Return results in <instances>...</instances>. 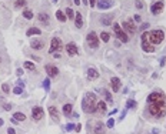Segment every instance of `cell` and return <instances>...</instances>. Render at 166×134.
Instances as JSON below:
<instances>
[{
	"label": "cell",
	"instance_id": "1",
	"mask_svg": "<svg viewBox=\"0 0 166 134\" xmlns=\"http://www.w3.org/2000/svg\"><path fill=\"white\" fill-rule=\"evenodd\" d=\"M147 103H149V113L156 117L162 118L166 113V97L160 91H153L147 96Z\"/></svg>",
	"mask_w": 166,
	"mask_h": 134
},
{
	"label": "cell",
	"instance_id": "2",
	"mask_svg": "<svg viewBox=\"0 0 166 134\" xmlns=\"http://www.w3.org/2000/svg\"><path fill=\"white\" fill-rule=\"evenodd\" d=\"M98 97L95 93H86L83 96V100H82V109L85 113H95L96 111V106H98Z\"/></svg>",
	"mask_w": 166,
	"mask_h": 134
},
{
	"label": "cell",
	"instance_id": "3",
	"mask_svg": "<svg viewBox=\"0 0 166 134\" xmlns=\"http://www.w3.org/2000/svg\"><path fill=\"white\" fill-rule=\"evenodd\" d=\"M165 39L163 30H152V32H143L142 33V40L149 42L150 44H160Z\"/></svg>",
	"mask_w": 166,
	"mask_h": 134
},
{
	"label": "cell",
	"instance_id": "4",
	"mask_svg": "<svg viewBox=\"0 0 166 134\" xmlns=\"http://www.w3.org/2000/svg\"><path fill=\"white\" fill-rule=\"evenodd\" d=\"M113 32H115V36H116V39H118V40H120V42H123V43H126V42L129 40L128 34L125 33V30H123L118 23H115V24H113Z\"/></svg>",
	"mask_w": 166,
	"mask_h": 134
},
{
	"label": "cell",
	"instance_id": "5",
	"mask_svg": "<svg viewBox=\"0 0 166 134\" xmlns=\"http://www.w3.org/2000/svg\"><path fill=\"white\" fill-rule=\"evenodd\" d=\"M86 42H88V44L90 49H98V47H99V37L96 36V33H93V32L88 34Z\"/></svg>",
	"mask_w": 166,
	"mask_h": 134
},
{
	"label": "cell",
	"instance_id": "6",
	"mask_svg": "<svg viewBox=\"0 0 166 134\" xmlns=\"http://www.w3.org/2000/svg\"><path fill=\"white\" fill-rule=\"evenodd\" d=\"M50 49H49V51L50 53H55V51H62V40L59 39V37H53L52 39V42H50Z\"/></svg>",
	"mask_w": 166,
	"mask_h": 134
},
{
	"label": "cell",
	"instance_id": "7",
	"mask_svg": "<svg viewBox=\"0 0 166 134\" xmlns=\"http://www.w3.org/2000/svg\"><path fill=\"white\" fill-rule=\"evenodd\" d=\"M123 29H125V33L133 34L135 32H136V26H135V22H133L132 19H129V20L123 22Z\"/></svg>",
	"mask_w": 166,
	"mask_h": 134
},
{
	"label": "cell",
	"instance_id": "8",
	"mask_svg": "<svg viewBox=\"0 0 166 134\" xmlns=\"http://www.w3.org/2000/svg\"><path fill=\"white\" fill-rule=\"evenodd\" d=\"M44 70H46V73H47L49 77H56V76L59 74V68H57L55 64H46Z\"/></svg>",
	"mask_w": 166,
	"mask_h": 134
},
{
	"label": "cell",
	"instance_id": "9",
	"mask_svg": "<svg viewBox=\"0 0 166 134\" xmlns=\"http://www.w3.org/2000/svg\"><path fill=\"white\" fill-rule=\"evenodd\" d=\"M163 7H165L163 1H156L155 4H152V7H150V11H152V14H159V13H162Z\"/></svg>",
	"mask_w": 166,
	"mask_h": 134
},
{
	"label": "cell",
	"instance_id": "10",
	"mask_svg": "<svg viewBox=\"0 0 166 134\" xmlns=\"http://www.w3.org/2000/svg\"><path fill=\"white\" fill-rule=\"evenodd\" d=\"M32 117H33L34 121L42 120V117H43V109L42 107H34L33 110H32Z\"/></svg>",
	"mask_w": 166,
	"mask_h": 134
},
{
	"label": "cell",
	"instance_id": "11",
	"mask_svg": "<svg viewBox=\"0 0 166 134\" xmlns=\"http://www.w3.org/2000/svg\"><path fill=\"white\" fill-rule=\"evenodd\" d=\"M113 6V1L112 0H98V7L100 10H108Z\"/></svg>",
	"mask_w": 166,
	"mask_h": 134
},
{
	"label": "cell",
	"instance_id": "12",
	"mask_svg": "<svg viewBox=\"0 0 166 134\" xmlns=\"http://www.w3.org/2000/svg\"><path fill=\"white\" fill-rule=\"evenodd\" d=\"M66 51H67V54H69V56H76V54H78V46L75 44V43H72V42H70V43H67L66 44Z\"/></svg>",
	"mask_w": 166,
	"mask_h": 134
},
{
	"label": "cell",
	"instance_id": "13",
	"mask_svg": "<svg viewBox=\"0 0 166 134\" xmlns=\"http://www.w3.org/2000/svg\"><path fill=\"white\" fill-rule=\"evenodd\" d=\"M93 131H95V134H105V131H106V126L102 123V121H98V123H95Z\"/></svg>",
	"mask_w": 166,
	"mask_h": 134
},
{
	"label": "cell",
	"instance_id": "14",
	"mask_svg": "<svg viewBox=\"0 0 166 134\" xmlns=\"http://www.w3.org/2000/svg\"><path fill=\"white\" fill-rule=\"evenodd\" d=\"M110 84H112L113 91H116V93H118V91L120 90V87H122V81H120V78H118V77H112Z\"/></svg>",
	"mask_w": 166,
	"mask_h": 134
},
{
	"label": "cell",
	"instance_id": "15",
	"mask_svg": "<svg viewBox=\"0 0 166 134\" xmlns=\"http://www.w3.org/2000/svg\"><path fill=\"white\" fill-rule=\"evenodd\" d=\"M142 49H143L146 53H153V51H155V46L150 44V43L146 42V40H142Z\"/></svg>",
	"mask_w": 166,
	"mask_h": 134
},
{
	"label": "cell",
	"instance_id": "16",
	"mask_svg": "<svg viewBox=\"0 0 166 134\" xmlns=\"http://www.w3.org/2000/svg\"><path fill=\"white\" fill-rule=\"evenodd\" d=\"M30 47H32L33 50H40V49L44 47V43L42 40H37V39H36V40H32V42H30Z\"/></svg>",
	"mask_w": 166,
	"mask_h": 134
},
{
	"label": "cell",
	"instance_id": "17",
	"mask_svg": "<svg viewBox=\"0 0 166 134\" xmlns=\"http://www.w3.org/2000/svg\"><path fill=\"white\" fill-rule=\"evenodd\" d=\"M88 77H89V80H96V78H99V71L90 67V68H88Z\"/></svg>",
	"mask_w": 166,
	"mask_h": 134
},
{
	"label": "cell",
	"instance_id": "18",
	"mask_svg": "<svg viewBox=\"0 0 166 134\" xmlns=\"http://www.w3.org/2000/svg\"><path fill=\"white\" fill-rule=\"evenodd\" d=\"M96 113H99V114H105V113H106V103H105V101H98Z\"/></svg>",
	"mask_w": 166,
	"mask_h": 134
},
{
	"label": "cell",
	"instance_id": "19",
	"mask_svg": "<svg viewBox=\"0 0 166 134\" xmlns=\"http://www.w3.org/2000/svg\"><path fill=\"white\" fill-rule=\"evenodd\" d=\"M49 114H50V117H52L55 121L59 120V113H57V109H56V107L50 106V107H49Z\"/></svg>",
	"mask_w": 166,
	"mask_h": 134
},
{
	"label": "cell",
	"instance_id": "20",
	"mask_svg": "<svg viewBox=\"0 0 166 134\" xmlns=\"http://www.w3.org/2000/svg\"><path fill=\"white\" fill-rule=\"evenodd\" d=\"M37 19L43 23L44 26H46V24H49V20H50L49 14H46V13H39V14H37Z\"/></svg>",
	"mask_w": 166,
	"mask_h": 134
},
{
	"label": "cell",
	"instance_id": "21",
	"mask_svg": "<svg viewBox=\"0 0 166 134\" xmlns=\"http://www.w3.org/2000/svg\"><path fill=\"white\" fill-rule=\"evenodd\" d=\"M112 20H113V14H108V16H103L100 19V23L105 26H109V24H112Z\"/></svg>",
	"mask_w": 166,
	"mask_h": 134
},
{
	"label": "cell",
	"instance_id": "22",
	"mask_svg": "<svg viewBox=\"0 0 166 134\" xmlns=\"http://www.w3.org/2000/svg\"><path fill=\"white\" fill-rule=\"evenodd\" d=\"M40 29H37V27H30L27 32H26V36H34V34H40Z\"/></svg>",
	"mask_w": 166,
	"mask_h": 134
},
{
	"label": "cell",
	"instance_id": "23",
	"mask_svg": "<svg viewBox=\"0 0 166 134\" xmlns=\"http://www.w3.org/2000/svg\"><path fill=\"white\" fill-rule=\"evenodd\" d=\"M56 19L59 20V22H66V14L63 13V11H60V10H57L56 11Z\"/></svg>",
	"mask_w": 166,
	"mask_h": 134
},
{
	"label": "cell",
	"instance_id": "24",
	"mask_svg": "<svg viewBox=\"0 0 166 134\" xmlns=\"http://www.w3.org/2000/svg\"><path fill=\"white\" fill-rule=\"evenodd\" d=\"M75 19H76V27H78V29H80V27L83 26V19H82V14H80V13H78V14L75 16Z\"/></svg>",
	"mask_w": 166,
	"mask_h": 134
},
{
	"label": "cell",
	"instance_id": "25",
	"mask_svg": "<svg viewBox=\"0 0 166 134\" xmlns=\"http://www.w3.org/2000/svg\"><path fill=\"white\" fill-rule=\"evenodd\" d=\"M100 39H102L105 43H108V42L110 40V34L108 33V32H102V33H100Z\"/></svg>",
	"mask_w": 166,
	"mask_h": 134
},
{
	"label": "cell",
	"instance_id": "26",
	"mask_svg": "<svg viewBox=\"0 0 166 134\" xmlns=\"http://www.w3.org/2000/svg\"><path fill=\"white\" fill-rule=\"evenodd\" d=\"M13 118H16L17 121H23V120H26V116L23 113H14L13 114Z\"/></svg>",
	"mask_w": 166,
	"mask_h": 134
},
{
	"label": "cell",
	"instance_id": "27",
	"mask_svg": "<svg viewBox=\"0 0 166 134\" xmlns=\"http://www.w3.org/2000/svg\"><path fill=\"white\" fill-rule=\"evenodd\" d=\"M102 94L105 96V99H106V101H108V103H113V100H112V96H110V93H109L108 90H102Z\"/></svg>",
	"mask_w": 166,
	"mask_h": 134
},
{
	"label": "cell",
	"instance_id": "28",
	"mask_svg": "<svg viewBox=\"0 0 166 134\" xmlns=\"http://www.w3.org/2000/svg\"><path fill=\"white\" fill-rule=\"evenodd\" d=\"M23 17L24 19H27V20H30V19H33V13H32V10H26L23 11Z\"/></svg>",
	"mask_w": 166,
	"mask_h": 134
},
{
	"label": "cell",
	"instance_id": "29",
	"mask_svg": "<svg viewBox=\"0 0 166 134\" xmlns=\"http://www.w3.org/2000/svg\"><path fill=\"white\" fill-rule=\"evenodd\" d=\"M72 109H73V106H72V104H65V106H63V113H65L66 116H69L70 111H72Z\"/></svg>",
	"mask_w": 166,
	"mask_h": 134
},
{
	"label": "cell",
	"instance_id": "30",
	"mask_svg": "<svg viewBox=\"0 0 166 134\" xmlns=\"http://www.w3.org/2000/svg\"><path fill=\"white\" fill-rule=\"evenodd\" d=\"M65 14H66V17H69V19H73L75 17V13H73V10L70 7H67L66 10H65Z\"/></svg>",
	"mask_w": 166,
	"mask_h": 134
},
{
	"label": "cell",
	"instance_id": "31",
	"mask_svg": "<svg viewBox=\"0 0 166 134\" xmlns=\"http://www.w3.org/2000/svg\"><path fill=\"white\" fill-rule=\"evenodd\" d=\"M23 6H26V0H17V1L14 3V7H16V9H20Z\"/></svg>",
	"mask_w": 166,
	"mask_h": 134
},
{
	"label": "cell",
	"instance_id": "32",
	"mask_svg": "<svg viewBox=\"0 0 166 134\" xmlns=\"http://www.w3.org/2000/svg\"><path fill=\"white\" fill-rule=\"evenodd\" d=\"M24 68H27V70H34V64L32 61H24Z\"/></svg>",
	"mask_w": 166,
	"mask_h": 134
},
{
	"label": "cell",
	"instance_id": "33",
	"mask_svg": "<svg viewBox=\"0 0 166 134\" xmlns=\"http://www.w3.org/2000/svg\"><path fill=\"white\" fill-rule=\"evenodd\" d=\"M136 106V101L135 100H128V103H126V109H133Z\"/></svg>",
	"mask_w": 166,
	"mask_h": 134
},
{
	"label": "cell",
	"instance_id": "34",
	"mask_svg": "<svg viewBox=\"0 0 166 134\" xmlns=\"http://www.w3.org/2000/svg\"><path fill=\"white\" fill-rule=\"evenodd\" d=\"M43 87L49 91V89H50V80H49V78H46V80L43 81Z\"/></svg>",
	"mask_w": 166,
	"mask_h": 134
},
{
	"label": "cell",
	"instance_id": "35",
	"mask_svg": "<svg viewBox=\"0 0 166 134\" xmlns=\"http://www.w3.org/2000/svg\"><path fill=\"white\" fill-rule=\"evenodd\" d=\"M1 90H3V93H6V94L10 93V87H9V84H6V83L1 86Z\"/></svg>",
	"mask_w": 166,
	"mask_h": 134
},
{
	"label": "cell",
	"instance_id": "36",
	"mask_svg": "<svg viewBox=\"0 0 166 134\" xmlns=\"http://www.w3.org/2000/svg\"><path fill=\"white\" fill-rule=\"evenodd\" d=\"M135 6H136L138 9H143V7H145V4L140 1V0H136V1H135Z\"/></svg>",
	"mask_w": 166,
	"mask_h": 134
},
{
	"label": "cell",
	"instance_id": "37",
	"mask_svg": "<svg viewBox=\"0 0 166 134\" xmlns=\"http://www.w3.org/2000/svg\"><path fill=\"white\" fill-rule=\"evenodd\" d=\"M22 91H23L22 86H17V87H14V94H22Z\"/></svg>",
	"mask_w": 166,
	"mask_h": 134
},
{
	"label": "cell",
	"instance_id": "38",
	"mask_svg": "<svg viewBox=\"0 0 166 134\" xmlns=\"http://www.w3.org/2000/svg\"><path fill=\"white\" fill-rule=\"evenodd\" d=\"M106 126H108L109 128H112V127L115 126V121H113V118H109V120H108V123H106Z\"/></svg>",
	"mask_w": 166,
	"mask_h": 134
},
{
	"label": "cell",
	"instance_id": "39",
	"mask_svg": "<svg viewBox=\"0 0 166 134\" xmlns=\"http://www.w3.org/2000/svg\"><path fill=\"white\" fill-rule=\"evenodd\" d=\"M3 107H4V110H7V111H10V110H11V104H9V103L3 104Z\"/></svg>",
	"mask_w": 166,
	"mask_h": 134
},
{
	"label": "cell",
	"instance_id": "40",
	"mask_svg": "<svg viewBox=\"0 0 166 134\" xmlns=\"http://www.w3.org/2000/svg\"><path fill=\"white\" fill-rule=\"evenodd\" d=\"M73 128H75V124H67V127H66L67 131H72Z\"/></svg>",
	"mask_w": 166,
	"mask_h": 134
},
{
	"label": "cell",
	"instance_id": "41",
	"mask_svg": "<svg viewBox=\"0 0 166 134\" xmlns=\"http://www.w3.org/2000/svg\"><path fill=\"white\" fill-rule=\"evenodd\" d=\"M147 27H149V24H147V23H145V24H142V27H140V32H143L145 29H147Z\"/></svg>",
	"mask_w": 166,
	"mask_h": 134
},
{
	"label": "cell",
	"instance_id": "42",
	"mask_svg": "<svg viewBox=\"0 0 166 134\" xmlns=\"http://www.w3.org/2000/svg\"><path fill=\"white\" fill-rule=\"evenodd\" d=\"M133 19H135L136 22H142V19H140V16H139V14H135V17H133Z\"/></svg>",
	"mask_w": 166,
	"mask_h": 134
},
{
	"label": "cell",
	"instance_id": "43",
	"mask_svg": "<svg viewBox=\"0 0 166 134\" xmlns=\"http://www.w3.org/2000/svg\"><path fill=\"white\" fill-rule=\"evenodd\" d=\"M7 134H16V131H14V128H9V130H7Z\"/></svg>",
	"mask_w": 166,
	"mask_h": 134
},
{
	"label": "cell",
	"instance_id": "44",
	"mask_svg": "<svg viewBox=\"0 0 166 134\" xmlns=\"http://www.w3.org/2000/svg\"><path fill=\"white\" fill-rule=\"evenodd\" d=\"M165 61H166V57L163 56V59H162V60H160V66H162V67L165 66Z\"/></svg>",
	"mask_w": 166,
	"mask_h": 134
},
{
	"label": "cell",
	"instance_id": "45",
	"mask_svg": "<svg viewBox=\"0 0 166 134\" xmlns=\"http://www.w3.org/2000/svg\"><path fill=\"white\" fill-rule=\"evenodd\" d=\"M95 1H96V0H89V4H90V7H95Z\"/></svg>",
	"mask_w": 166,
	"mask_h": 134
},
{
	"label": "cell",
	"instance_id": "46",
	"mask_svg": "<svg viewBox=\"0 0 166 134\" xmlns=\"http://www.w3.org/2000/svg\"><path fill=\"white\" fill-rule=\"evenodd\" d=\"M55 59H59V57H60V51H55Z\"/></svg>",
	"mask_w": 166,
	"mask_h": 134
},
{
	"label": "cell",
	"instance_id": "47",
	"mask_svg": "<svg viewBox=\"0 0 166 134\" xmlns=\"http://www.w3.org/2000/svg\"><path fill=\"white\" fill-rule=\"evenodd\" d=\"M75 128H76V131H80V130H82V126H80V124H78Z\"/></svg>",
	"mask_w": 166,
	"mask_h": 134
},
{
	"label": "cell",
	"instance_id": "48",
	"mask_svg": "<svg viewBox=\"0 0 166 134\" xmlns=\"http://www.w3.org/2000/svg\"><path fill=\"white\" fill-rule=\"evenodd\" d=\"M23 74V70L22 68H19V70H17V76H22Z\"/></svg>",
	"mask_w": 166,
	"mask_h": 134
},
{
	"label": "cell",
	"instance_id": "49",
	"mask_svg": "<svg viewBox=\"0 0 166 134\" xmlns=\"http://www.w3.org/2000/svg\"><path fill=\"white\" fill-rule=\"evenodd\" d=\"M3 124H4V121H3V118H0V127H1Z\"/></svg>",
	"mask_w": 166,
	"mask_h": 134
},
{
	"label": "cell",
	"instance_id": "50",
	"mask_svg": "<svg viewBox=\"0 0 166 134\" xmlns=\"http://www.w3.org/2000/svg\"><path fill=\"white\" fill-rule=\"evenodd\" d=\"M89 3V0H83V4H88Z\"/></svg>",
	"mask_w": 166,
	"mask_h": 134
},
{
	"label": "cell",
	"instance_id": "51",
	"mask_svg": "<svg viewBox=\"0 0 166 134\" xmlns=\"http://www.w3.org/2000/svg\"><path fill=\"white\" fill-rule=\"evenodd\" d=\"M75 3H76V4H80V0H75Z\"/></svg>",
	"mask_w": 166,
	"mask_h": 134
},
{
	"label": "cell",
	"instance_id": "52",
	"mask_svg": "<svg viewBox=\"0 0 166 134\" xmlns=\"http://www.w3.org/2000/svg\"><path fill=\"white\" fill-rule=\"evenodd\" d=\"M0 64H1V57H0Z\"/></svg>",
	"mask_w": 166,
	"mask_h": 134
}]
</instances>
